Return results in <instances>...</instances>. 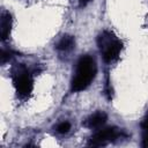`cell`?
Segmentation results:
<instances>
[{
	"mask_svg": "<svg viewBox=\"0 0 148 148\" xmlns=\"http://www.w3.org/2000/svg\"><path fill=\"white\" fill-rule=\"evenodd\" d=\"M97 72L96 62L90 56H83L79 59L75 75L72 80V91L84 90L95 79Z\"/></svg>",
	"mask_w": 148,
	"mask_h": 148,
	"instance_id": "obj_1",
	"label": "cell"
},
{
	"mask_svg": "<svg viewBox=\"0 0 148 148\" xmlns=\"http://www.w3.org/2000/svg\"><path fill=\"white\" fill-rule=\"evenodd\" d=\"M97 45L105 62H112L118 59L123 49V43L116 37L113 32L108 30L99 34L97 37Z\"/></svg>",
	"mask_w": 148,
	"mask_h": 148,
	"instance_id": "obj_2",
	"label": "cell"
},
{
	"mask_svg": "<svg viewBox=\"0 0 148 148\" xmlns=\"http://www.w3.org/2000/svg\"><path fill=\"white\" fill-rule=\"evenodd\" d=\"M13 83L21 97H27L32 91L34 81L30 72L24 66H18L13 73Z\"/></svg>",
	"mask_w": 148,
	"mask_h": 148,
	"instance_id": "obj_3",
	"label": "cell"
},
{
	"mask_svg": "<svg viewBox=\"0 0 148 148\" xmlns=\"http://www.w3.org/2000/svg\"><path fill=\"white\" fill-rule=\"evenodd\" d=\"M121 136V132L117 127H105L97 131L89 139V146H104Z\"/></svg>",
	"mask_w": 148,
	"mask_h": 148,
	"instance_id": "obj_4",
	"label": "cell"
},
{
	"mask_svg": "<svg viewBox=\"0 0 148 148\" xmlns=\"http://www.w3.org/2000/svg\"><path fill=\"white\" fill-rule=\"evenodd\" d=\"M106 119H108L106 113L103 111H98V112H95L91 116H89L84 120L83 125L88 128H99L101 126H103L105 124Z\"/></svg>",
	"mask_w": 148,
	"mask_h": 148,
	"instance_id": "obj_5",
	"label": "cell"
},
{
	"mask_svg": "<svg viewBox=\"0 0 148 148\" xmlns=\"http://www.w3.org/2000/svg\"><path fill=\"white\" fill-rule=\"evenodd\" d=\"M12 29V16L8 12H3L0 18V36L1 40H6Z\"/></svg>",
	"mask_w": 148,
	"mask_h": 148,
	"instance_id": "obj_6",
	"label": "cell"
},
{
	"mask_svg": "<svg viewBox=\"0 0 148 148\" xmlns=\"http://www.w3.org/2000/svg\"><path fill=\"white\" fill-rule=\"evenodd\" d=\"M74 45H75L74 38L72 36H69V35H66V36H62L59 39V42L57 43L56 47H57V50H59L61 52H67V51L72 50L74 47Z\"/></svg>",
	"mask_w": 148,
	"mask_h": 148,
	"instance_id": "obj_7",
	"label": "cell"
},
{
	"mask_svg": "<svg viewBox=\"0 0 148 148\" xmlns=\"http://www.w3.org/2000/svg\"><path fill=\"white\" fill-rule=\"evenodd\" d=\"M141 127H142V140H143V145L145 146H148V114L143 119V121L141 124Z\"/></svg>",
	"mask_w": 148,
	"mask_h": 148,
	"instance_id": "obj_8",
	"label": "cell"
},
{
	"mask_svg": "<svg viewBox=\"0 0 148 148\" xmlns=\"http://www.w3.org/2000/svg\"><path fill=\"white\" fill-rule=\"evenodd\" d=\"M56 130H57V132L60 133V134H66V133H68L69 130H71V124H69L68 121H61V123H59V124L57 125Z\"/></svg>",
	"mask_w": 148,
	"mask_h": 148,
	"instance_id": "obj_9",
	"label": "cell"
},
{
	"mask_svg": "<svg viewBox=\"0 0 148 148\" xmlns=\"http://www.w3.org/2000/svg\"><path fill=\"white\" fill-rule=\"evenodd\" d=\"M13 54H14V52L12 50H2L1 51V62L3 64L6 61H8L9 59H12Z\"/></svg>",
	"mask_w": 148,
	"mask_h": 148,
	"instance_id": "obj_10",
	"label": "cell"
},
{
	"mask_svg": "<svg viewBox=\"0 0 148 148\" xmlns=\"http://www.w3.org/2000/svg\"><path fill=\"white\" fill-rule=\"evenodd\" d=\"M79 1H80V3H81V5H86V3H87V2H89L90 0H79Z\"/></svg>",
	"mask_w": 148,
	"mask_h": 148,
	"instance_id": "obj_11",
	"label": "cell"
}]
</instances>
